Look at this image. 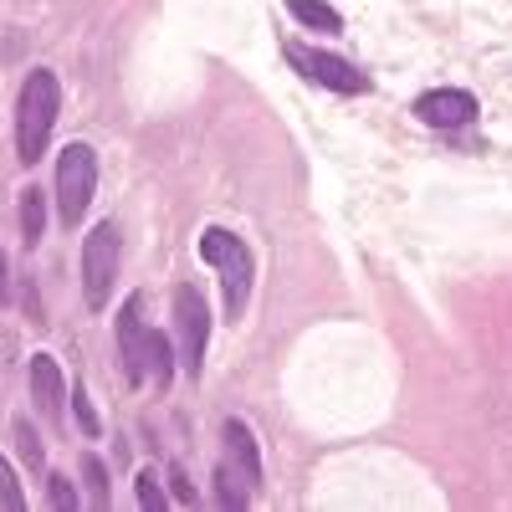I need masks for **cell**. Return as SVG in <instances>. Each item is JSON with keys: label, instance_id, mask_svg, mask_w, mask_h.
Instances as JSON below:
<instances>
[{"label": "cell", "instance_id": "obj_8", "mask_svg": "<svg viewBox=\"0 0 512 512\" xmlns=\"http://www.w3.org/2000/svg\"><path fill=\"white\" fill-rule=\"evenodd\" d=\"M415 118L425 128H466L477 118V98L466 88H431L415 98Z\"/></svg>", "mask_w": 512, "mask_h": 512}, {"label": "cell", "instance_id": "obj_5", "mask_svg": "<svg viewBox=\"0 0 512 512\" xmlns=\"http://www.w3.org/2000/svg\"><path fill=\"white\" fill-rule=\"evenodd\" d=\"M93 190H98V154L88 144H67L57 159V205L67 226H82V210L93 205Z\"/></svg>", "mask_w": 512, "mask_h": 512}, {"label": "cell", "instance_id": "obj_11", "mask_svg": "<svg viewBox=\"0 0 512 512\" xmlns=\"http://www.w3.org/2000/svg\"><path fill=\"white\" fill-rule=\"evenodd\" d=\"M226 461H236L251 482H262V456H256V436L241 420H226Z\"/></svg>", "mask_w": 512, "mask_h": 512}, {"label": "cell", "instance_id": "obj_14", "mask_svg": "<svg viewBox=\"0 0 512 512\" xmlns=\"http://www.w3.org/2000/svg\"><path fill=\"white\" fill-rule=\"evenodd\" d=\"M0 507H6V512H26V492H21V482H16L6 456H0Z\"/></svg>", "mask_w": 512, "mask_h": 512}, {"label": "cell", "instance_id": "obj_17", "mask_svg": "<svg viewBox=\"0 0 512 512\" xmlns=\"http://www.w3.org/2000/svg\"><path fill=\"white\" fill-rule=\"evenodd\" d=\"M139 507L144 512H164L169 507V497H164V487H159L154 472H139Z\"/></svg>", "mask_w": 512, "mask_h": 512}, {"label": "cell", "instance_id": "obj_21", "mask_svg": "<svg viewBox=\"0 0 512 512\" xmlns=\"http://www.w3.org/2000/svg\"><path fill=\"white\" fill-rule=\"evenodd\" d=\"M0 303H11V277H6V251H0Z\"/></svg>", "mask_w": 512, "mask_h": 512}, {"label": "cell", "instance_id": "obj_15", "mask_svg": "<svg viewBox=\"0 0 512 512\" xmlns=\"http://www.w3.org/2000/svg\"><path fill=\"white\" fill-rule=\"evenodd\" d=\"M82 477H88L93 507H108V466H103L98 456H82Z\"/></svg>", "mask_w": 512, "mask_h": 512}, {"label": "cell", "instance_id": "obj_1", "mask_svg": "<svg viewBox=\"0 0 512 512\" xmlns=\"http://www.w3.org/2000/svg\"><path fill=\"white\" fill-rule=\"evenodd\" d=\"M118 364H123V379L128 384H169L175 379V349H169V338L154 333L144 323V297L134 292L123 303V318H118Z\"/></svg>", "mask_w": 512, "mask_h": 512}, {"label": "cell", "instance_id": "obj_18", "mask_svg": "<svg viewBox=\"0 0 512 512\" xmlns=\"http://www.w3.org/2000/svg\"><path fill=\"white\" fill-rule=\"evenodd\" d=\"M16 446H21L26 466H36V472H41V441H36V431H31L26 420H16Z\"/></svg>", "mask_w": 512, "mask_h": 512}, {"label": "cell", "instance_id": "obj_6", "mask_svg": "<svg viewBox=\"0 0 512 512\" xmlns=\"http://www.w3.org/2000/svg\"><path fill=\"white\" fill-rule=\"evenodd\" d=\"M282 52H287V62L303 72L308 82H318V88H328V93H344V98H359L364 88H369V72H359L354 62H344V57H333V52H318V47H303V41H282Z\"/></svg>", "mask_w": 512, "mask_h": 512}, {"label": "cell", "instance_id": "obj_13", "mask_svg": "<svg viewBox=\"0 0 512 512\" xmlns=\"http://www.w3.org/2000/svg\"><path fill=\"white\" fill-rule=\"evenodd\" d=\"M21 231H26V246H36L41 236H47V195H41L36 185L21 190Z\"/></svg>", "mask_w": 512, "mask_h": 512}, {"label": "cell", "instance_id": "obj_20", "mask_svg": "<svg viewBox=\"0 0 512 512\" xmlns=\"http://www.w3.org/2000/svg\"><path fill=\"white\" fill-rule=\"evenodd\" d=\"M169 477H175V497H180V502H195V497H200V492L190 487V477H185V472H169Z\"/></svg>", "mask_w": 512, "mask_h": 512}, {"label": "cell", "instance_id": "obj_3", "mask_svg": "<svg viewBox=\"0 0 512 512\" xmlns=\"http://www.w3.org/2000/svg\"><path fill=\"white\" fill-rule=\"evenodd\" d=\"M200 256L216 267V277H221V287H226V313L241 318V313H246V297H251V272H256L246 241H241L236 231H226V226H205V231H200Z\"/></svg>", "mask_w": 512, "mask_h": 512}, {"label": "cell", "instance_id": "obj_12", "mask_svg": "<svg viewBox=\"0 0 512 512\" xmlns=\"http://www.w3.org/2000/svg\"><path fill=\"white\" fill-rule=\"evenodd\" d=\"M287 11L308 31H344V16H338L333 6H323V0H287Z\"/></svg>", "mask_w": 512, "mask_h": 512}, {"label": "cell", "instance_id": "obj_16", "mask_svg": "<svg viewBox=\"0 0 512 512\" xmlns=\"http://www.w3.org/2000/svg\"><path fill=\"white\" fill-rule=\"evenodd\" d=\"M72 415H77V425H82L88 436H98V431H103V420H98V410H93V400H88V390H82V384L72 390Z\"/></svg>", "mask_w": 512, "mask_h": 512}, {"label": "cell", "instance_id": "obj_2", "mask_svg": "<svg viewBox=\"0 0 512 512\" xmlns=\"http://www.w3.org/2000/svg\"><path fill=\"white\" fill-rule=\"evenodd\" d=\"M57 108H62V88H57V72H31L21 82V98H16V159L36 164L47 154V139L57 128Z\"/></svg>", "mask_w": 512, "mask_h": 512}, {"label": "cell", "instance_id": "obj_9", "mask_svg": "<svg viewBox=\"0 0 512 512\" xmlns=\"http://www.w3.org/2000/svg\"><path fill=\"white\" fill-rule=\"evenodd\" d=\"M31 395H36V405L47 410V415H62L67 390H62V369H57V359H47V354H36V359H31Z\"/></svg>", "mask_w": 512, "mask_h": 512}, {"label": "cell", "instance_id": "obj_7", "mask_svg": "<svg viewBox=\"0 0 512 512\" xmlns=\"http://www.w3.org/2000/svg\"><path fill=\"white\" fill-rule=\"evenodd\" d=\"M175 328H180V359L190 374L205 369V349H210V308H205V297L180 282L175 287Z\"/></svg>", "mask_w": 512, "mask_h": 512}, {"label": "cell", "instance_id": "obj_19", "mask_svg": "<svg viewBox=\"0 0 512 512\" xmlns=\"http://www.w3.org/2000/svg\"><path fill=\"white\" fill-rule=\"evenodd\" d=\"M47 482H52V487H47V492H52V507H62V512H77V507H82V502H77V492H72V482H67V477H57V472H52V477H47Z\"/></svg>", "mask_w": 512, "mask_h": 512}, {"label": "cell", "instance_id": "obj_10", "mask_svg": "<svg viewBox=\"0 0 512 512\" xmlns=\"http://www.w3.org/2000/svg\"><path fill=\"white\" fill-rule=\"evenodd\" d=\"M251 492H256V482L241 472L236 461L221 456V466H216V497H221V507H226V512H241V507L251 502Z\"/></svg>", "mask_w": 512, "mask_h": 512}, {"label": "cell", "instance_id": "obj_4", "mask_svg": "<svg viewBox=\"0 0 512 512\" xmlns=\"http://www.w3.org/2000/svg\"><path fill=\"white\" fill-rule=\"evenodd\" d=\"M113 282H118V226L98 221L82 236V303L93 313H103L113 297Z\"/></svg>", "mask_w": 512, "mask_h": 512}]
</instances>
